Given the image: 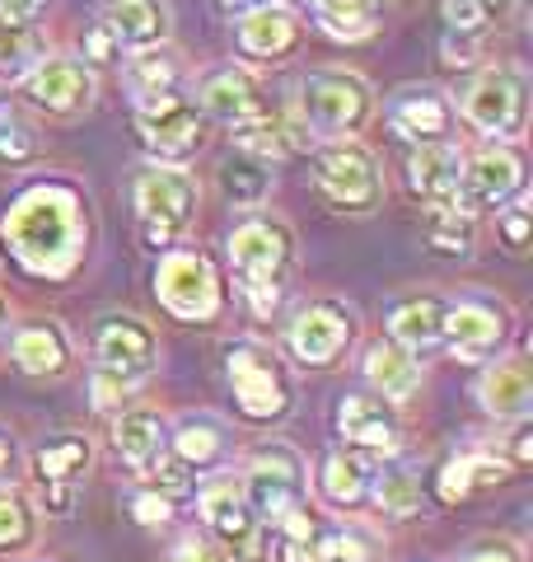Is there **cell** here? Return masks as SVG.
Returning <instances> with one entry per match:
<instances>
[{"label": "cell", "mask_w": 533, "mask_h": 562, "mask_svg": "<svg viewBox=\"0 0 533 562\" xmlns=\"http://www.w3.org/2000/svg\"><path fill=\"white\" fill-rule=\"evenodd\" d=\"M38 543V512L24 492L0 487V558L10 553H29Z\"/></svg>", "instance_id": "cell-39"}, {"label": "cell", "mask_w": 533, "mask_h": 562, "mask_svg": "<svg viewBox=\"0 0 533 562\" xmlns=\"http://www.w3.org/2000/svg\"><path fill=\"white\" fill-rule=\"evenodd\" d=\"M299 122L309 127V136L324 140H347L361 136L375 117V85H370L361 70L347 66H318L309 76H299V94H295Z\"/></svg>", "instance_id": "cell-4"}, {"label": "cell", "mask_w": 533, "mask_h": 562, "mask_svg": "<svg viewBox=\"0 0 533 562\" xmlns=\"http://www.w3.org/2000/svg\"><path fill=\"white\" fill-rule=\"evenodd\" d=\"M379 535L365 530V525H328V530L314 535V562H379Z\"/></svg>", "instance_id": "cell-37"}, {"label": "cell", "mask_w": 533, "mask_h": 562, "mask_svg": "<svg viewBox=\"0 0 533 562\" xmlns=\"http://www.w3.org/2000/svg\"><path fill=\"white\" fill-rule=\"evenodd\" d=\"M136 132L140 146L150 150V160L159 165H188L192 155L206 146V117L197 109V99H188L183 90L136 99Z\"/></svg>", "instance_id": "cell-11"}, {"label": "cell", "mask_w": 533, "mask_h": 562, "mask_svg": "<svg viewBox=\"0 0 533 562\" xmlns=\"http://www.w3.org/2000/svg\"><path fill=\"white\" fill-rule=\"evenodd\" d=\"M52 52L43 20H10L0 14V80H24Z\"/></svg>", "instance_id": "cell-35"}, {"label": "cell", "mask_w": 533, "mask_h": 562, "mask_svg": "<svg viewBox=\"0 0 533 562\" xmlns=\"http://www.w3.org/2000/svg\"><path fill=\"white\" fill-rule=\"evenodd\" d=\"M510 473H514V464L501 450H464L440 469L435 492H440V502H464V497H473V492L506 483Z\"/></svg>", "instance_id": "cell-32"}, {"label": "cell", "mask_w": 533, "mask_h": 562, "mask_svg": "<svg viewBox=\"0 0 533 562\" xmlns=\"http://www.w3.org/2000/svg\"><path fill=\"white\" fill-rule=\"evenodd\" d=\"M444 29H450V33H473V38H483L491 24L483 20V10H477L473 0H444Z\"/></svg>", "instance_id": "cell-47"}, {"label": "cell", "mask_w": 533, "mask_h": 562, "mask_svg": "<svg viewBox=\"0 0 533 562\" xmlns=\"http://www.w3.org/2000/svg\"><path fill=\"white\" fill-rule=\"evenodd\" d=\"M169 454L192 479H206L235 460V427L220 413H183L169 422Z\"/></svg>", "instance_id": "cell-20"}, {"label": "cell", "mask_w": 533, "mask_h": 562, "mask_svg": "<svg viewBox=\"0 0 533 562\" xmlns=\"http://www.w3.org/2000/svg\"><path fill=\"white\" fill-rule=\"evenodd\" d=\"M299 10L314 20V29H324L332 43H365L379 33V20L370 14L365 0H295Z\"/></svg>", "instance_id": "cell-36"}, {"label": "cell", "mask_w": 533, "mask_h": 562, "mask_svg": "<svg viewBox=\"0 0 533 562\" xmlns=\"http://www.w3.org/2000/svg\"><path fill=\"white\" fill-rule=\"evenodd\" d=\"M458 562H524V549L514 539H477Z\"/></svg>", "instance_id": "cell-48"}, {"label": "cell", "mask_w": 533, "mask_h": 562, "mask_svg": "<svg viewBox=\"0 0 533 562\" xmlns=\"http://www.w3.org/2000/svg\"><path fill=\"white\" fill-rule=\"evenodd\" d=\"M370 502H375L388 520H412V516H421V506H426L421 473L384 454V464H375V479H370Z\"/></svg>", "instance_id": "cell-34"}, {"label": "cell", "mask_w": 533, "mask_h": 562, "mask_svg": "<svg viewBox=\"0 0 533 562\" xmlns=\"http://www.w3.org/2000/svg\"><path fill=\"white\" fill-rule=\"evenodd\" d=\"M155 295L173 319L183 324H211L225 305V286L216 262L197 249H165L155 268Z\"/></svg>", "instance_id": "cell-10"}, {"label": "cell", "mask_w": 533, "mask_h": 562, "mask_svg": "<svg viewBox=\"0 0 533 562\" xmlns=\"http://www.w3.org/2000/svg\"><path fill=\"white\" fill-rule=\"evenodd\" d=\"M440 66L444 70H477V66H483V38L444 29V38H440Z\"/></svg>", "instance_id": "cell-42"}, {"label": "cell", "mask_w": 533, "mask_h": 562, "mask_svg": "<svg viewBox=\"0 0 533 562\" xmlns=\"http://www.w3.org/2000/svg\"><path fill=\"white\" fill-rule=\"evenodd\" d=\"M370 479H375V460L361 450H347L337 446L318 460V473H314V487L332 512H355L361 502H370Z\"/></svg>", "instance_id": "cell-25"}, {"label": "cell", "mask_w": 533, "mask_h": 562, "mask_svg": "<svg viewBox=\"0 0 533 562\" xmlns=\"http://www.w3.org/2000/svg\"><path fill=\"white\" fill-rule=\"evenodd\" d=\"M52 5L57 0H0V14H10V20H43Z\"/></svg>", "instance_id": "cell-50"}, {"label": "cell", "mask_w": 533, "mask_h": 562, "mask_svg": "<svg viewBox=\"0 0 533 562\" xmlns=\"http://www.w3.org/2000/svg\"><path fill=\"white\" fill-rule=\"evenodd\" d=\"M132 516H136L140 525H165V520L173 516L169 492H159V487H150V492H136V497H132Z\"/></svg>", "instance_id": "cell-49"}, {"label": "cell", "mask_w": 533, "mask_h": 562, "mask_svg": "<svg viewBox=\"0 0 533 562\" xmlns=\"http://www.w3.org/2000/svg\"><path fill=\"white\" fill-rule=\"evenodd\" d=\"M10 357H14V366H20L24 375L52 380V375H61L70 366V338H66V328L52 324V319L20 324L14 328V338H10Z\"/></svg>", "instance_id": "cell-30"}, {"label": "cell", "mask_w": 533, "mask_h": 562, "mask_svg": "<svg viewBox=\"0 0 533 562\" xmlns=\"http://www.w3.org/2000/svg\"><path fill=\"white\" fill-rule=\"evenodd\" d=\"M477 403L496 422H524L533 413V375L524 357H501L491 361L483 380H477Z\"/></svg>", "instance_id": "cell-26"}, {"label": "cell", "mask_w": 533, "mask_h": 562, "mask_svg": "<svg viewBox=\"0 0 533 562\" xmlns=\"http://www.w3.org/2000/svg\"><path fill=\"white\" fill-rule=\"evenodd\" d=\"M113 450L122 454L136 479H150V469L165 460L169 450V417L159 408H117V422H113Z\"/></svg>", "instance_id": "cell-23"}, {"label": "cell", "mask_w": 533, "mask_h": 562, "mask_svg": "<svg viewBox=\"0 0 533 562\" xmlns=\"http://www.w3.org/2000/svg\"><path fill=\"white\" fill-rule=\"evenodd\" d=\"M384 117L402 140L421 146V140H450L458 113H454V99L435 90V85H402V90L388 94Z\"/></svg>", "instance_id": "cell-21"}, {"label": "cell", "mask_w": 533, "mask_h": 562, "mask_svg": "<svg viewBox=\"0 0 533 562\" xmlns=\"http://www.w3.org/2000/svg\"><path fill=\"white\" fill-rule=\"evenodd\" d=\"M477 10H483V20L487 24H501V20H510V10L520 5V0H473Z\"/></svg>", "instance_id": "cell-52"}, {"label": "cell", "mask_w": 533, "mask_h": 562, "mask_svg": "<svg viewBox=\"0 0 533 562\" xmlns=\"http://www.w3.org/2000/svg\"><path fill=\"white\" fill-rule=\"evenodd\" d=\"M0 239L33 277H70L84 258V198L61 179L33 183L0 216Z\"/></svg>", "instance_id": "cell-1"}, {"label": "cell", "mask_w": 533, "mask_h": 562, "mask_svg": "<svg viewBox=\"0 0 533 562\" xmlns=\"http://www.w3.org/2000/svg\"><path fill=\"white\" fill-rule=\"evenodd\" d=\"M14 464H20V446H14V436L0 427V483H5L10 473H14Z\"/></svg>", "instance_id": "cell-51"}, {"label": "cell", "mask_w": 533, "mask_h": 562, "mask_svg": "<svg viewBox=\"0 0 533 562\" xmlns=\"http://www.w3.org/2000/svg\"><path fill=\"white\" fill-rule=\"evenodd\" d=\"M431 249L444 258H468L473 254V216L454 206H435L431 211Z\"/></svg>", "instance_id": "cell-40"}, {"label": "cell", "mask_w": 533, "mask_h": 562, "mask_svg": "<svg viewBox=\"0 0 533 562\" xmlns=\"http://www.w3.org/2000/svg\"><path fill=\"white\" fill-rule=\"evenodd\" d=\"M225 380L235 390L239 413L258 427H272L295 408V384L286 361L258 338H239L225 347Z\"/></svg>", "instance_id": "cell-6"}, {"label": "cell", "mask_w": 533, "mask_h": 562, "mask_svg": "<svg viewBox=\"0 0 533 562\" xmlns=\"http://www.w3.org/2000/svg\"><path fill=\"white\" fill-rule=\"evenodd\" d=\"M220 192L235 206L243 211H258L266 198H272V169H266L262 160H253V155L239 150V160H229L220 169Z\"/></svg>", "instance_id": "cell-38"}, {"label": "cell", "mask_w": 533, "mask_h": 562, "mask_svg": "<svg viewBox=\"0 0 533 562\" xmlns=\"http://www.w3.org/2000/svg\"><path fill=\"white\" fill-rule=\"evenodd\" d=\"M89 454L94 450H89V441L80 431H57V436H47V441L33 446L29 469L43 487L52 516H70V502H76V487L89 469Z\"/></svg>", "instance_id": "cell-18"}, {"label": "cell", "mask_w": 533, "mask_h": 562, "mask_svg": "<svg viewBox=\"0 0 533 562\" xmlns=\"http://www.w3.org/2000/svg\"><path fill=\"white\" fill-rule=\"evenodd\" d=\"M229 140H235L243 155H253V160L276 165V160H286V155L309 150L314 136H309V127L299 117H286V113L266 109L262 117H253V122H243V127L229 132Z\"/></svg>", "instance_id": "cell-27"}, {"label": "cell", "mask_w": 533, "mask_h": 562, "mask_svg": "<svg viewBox=\"0 0 533 562\" xmlns=\"http://www.w3.org/2000/svg\"><path fill=\"white\" fill-rule=\"evenodd\" d=\"M510 338V305L496 295H464L444 305L440 319V347L458 361H487Z\"/></svg>", "instance_id": "cell-16"}, {"label": "cell", "mask_w": 533, "mask_h": 562, "mask_svg": "<svg viewBox=\"0 0 533 562\" xmlns=\"http://www.w3.org/2000/svg\"><path fill=\"white\" fill-rule=\"evenodd\" d=\"M337 436H342L347 450H361V454H394L402 446V422H398V403L379 398L375 390L370 394H347L337 403Z\"/></svg>", "instance_id": "cell-19"}, {"label": "cell", "mask_w": 533, "mask_h": 562, "mask_svg": "<svg viewBox=\"0 0 533 562\" xmlns=\"http://www.w3.org/2000/svg\"><path fill=\"white\" fill-rule=\"evenodd\" d=\"M229 262H235L243 301L258 314H272L295 277V231L281 216L253 211L229 231Z\"/></svg>", "instance_id": "cell-2"}, {"label": "cell", "mask_w": 533, "mask_h": 562, "mask_svg": "<svg viewBox=\"0 0 533 562\" xmlns=\"http://www.w3.org/2000/svg\"><path fill=\"white\" fill-rule=\"evenodd\" d=\"M454 113L487 140H514L529 127V76L520 66H477L473 80L458 90Z\"/></svg>", "instance_id": "cell-7"}, {"label": "cell", "mask_w": 533, "mask_h": 562, "mask_svg": "<svg viewBox=\"0 0 533 562\" xmlns=\"http://www.w3.org/2000/svg\"><path fill=\"white\" fill-rule=\"evenodd\" d=\"M365 5H370V14H375V20L384 24L388 14H402V10H412L417 0H365Z\"/></svg>", "instance_id": "cell-53"}, {"label": "cell", "mask_w": 533, "mask_h": 562, "mask_svg": "<svg viewBox=\"0 0 533 562\" xmlns=\"http://www.w3.org/2000/svg\"><path fill=\"white\" fill-rule=\"evenodd\" d=\"M94 366L117 375V380H127L132 390H140L159 366L155 328L140 319V314H122V310L103 314L99 328H94Z\"/></svg>", "instance_id": "cell-14"}, {"label": "cell", "mask_w": 533, "mask_h": 562, "mask_svg": "<svg viewBox=\"0 0 533 562\" xmlns=\"http://www.w3.org/2000/svg\"><path fill=\"white\" fill-rule=\"evenodd\" d=\"M197 109H202V117L235 132V127H243V122L262 117L266 109H272V99H266L262 80L248 66L225 61V66H211L197 80Z\"/></svg>", "instance_id": "cell-17"}, {"label": "cell", "mask_w": 533, "mask_h": 562, "mask_svg": "<svg viewBox=\"0 0 533 562\" xmlns=\"http://www.w3.org/2000/svg\"><path fill=\"white\" fill-rule=\"evenodd\" d=\"M38 155V132L29 127L24 117H14V113H5L0 117V165H24V160H33Z\"/></svg>", "instance_id": "cell-41"}, {"label": "cell", "mask_w": 533, "mask_h": 562, "mask_svg": "<svg viewBox=\"0 0 533 562\" xmlns=\"http://www.w3.org/2000/svg\"><path fill=\"white\" fill-rule=\"evenodd\" d=\"M169 562H229V558L216 549V539H211L206 530H188L183 539L173 543Z\"/></svg>", "instance_id": "cell-46"}, {"label": "cell", "mask_w": 533, "mask_h": 562, "mask_svg": "<svg viewBox=\"0 0 533 562\" xmlns=\"http://www.w3.org/2000/svg\"><path fill=\"white\" fill-rule=\"evenodd\" d=\"M229 14H248V10H262V5H281V0H220Z\"/></svg>", "instance_id": "cell-54"}, {"label": "cell", "mask_w": 533, "mask_h": 562, "mask_svg": "<svg viewBox=\"0 0 533 562\" xmlns=\"http://www.w3.org/2000/svg\"><path fill=\"white\" fill-rule=\"evenodd\" d=\"M235 43L248 61H286L299 52V43H305V20L281 0V5H262V10H248L239 14V29H235Z\"/></svg>", "instance_id": "cell-22"}, {"label": "cell", "mask_w": 533, "mask_h": 562, "mask_svg": "<svg viewBox=\"0 0 533 562\" xmlns=\"http://www.w3.org/2000/svg\"><path fill=\"white\" fill-rule=\"evenodd\" d=\"M20 94L33 113H47V117H80L94 109V94H99V80L80 57H47L29 70L20 80Z\"/></svg>", "instance_id": "cell-15"}, {"label": "cell", "mask_w": 533, "mask_h": 562, "mask_svg": "<svg viewBox=\"0 0 533 562\" xmlns=\"http://www.w3.org/2000/svg\"><path fill=\"white\" fill-rule=\"evenodd\" d=\"M103 24L113 29L122 52L169 43V33H173L169 0H103Z\"/></svg>", "instance_id": "cell-28"}, {"label": "cell", "mask_w": 533, "mask_h": 562, "mask_svg": "<svg viewBox=\"0 0 533 562\" xmlns=\"http://www.w3.org/2000/svg\"><path fill=\"white\" fill-rule=\"evenodd\" d=\"M529 221H533V216H529V206H524L520 198L496 211V231H501V239H506L510 254H524V249H529Z\"/></svg>", "instance_id": "cell-44"}, {"label": "cell", "mask_w": 533, "mask_h": 562, "mask_svg": "<svg viewBox=\"0 0 533 562\" xmlns=\"http://www.w3.org/2000/svg\"><path fill=\"white\" fill-rule=\"evenodd\" d=\"M458 169H464V150L450 140H421L407 155V188L417 192L426 206H454L458 192Z\"/></svg>", "instance_id": "cell-24"}, {"label": "cell", "mask_w": 533, "mask_h": 562, "mask_svg": "<svg viewBox=\"0 0 533 562\" xmlns=\"http://www.w3.org/2000/svg\"><path fill=\"white\" fill-rule=\"evenodd\" d=\"M351 338H355V310L347 301H337V295H318V301H309L291 319L286 351L299 366H309V371H328L351 347Z\"/></svg>", "instance_id": "cell-13"}, {"label": "cell", "mask_w": 533, "mask_h": 562, "mask_svg": "<svg viewBox=\"0 0 533 562\" xmlns=\"http://www.w3.org/2000/svg\"><path fill=\"white\" fill-rule=\"evenodd\" d=\"M520 192H524V160H520V150L506 146V140H491L487 150L464 155L454 211H464V216H483V211L510 206Z\"/></svg>", "instance_id": "cell-12"}, {"label": "cell", "mask_w": 533, "mask_h": 562, "mask_svg": "<svg viewBox=\"0 0 533 562\" xmlns=\"http://www.w3.org/2000/svg\"><path fill=\"white\" fill-rule=\"evenodd\" d=\"M132 202H136V225H140V244L155 254L178 249L183 235L197 221L202 206V183L188 165H159L150 160L136 173L132 183Z\"/></svg>", "instance_id": "cell-3"}, {"label": "cell", "mask_w": 533, "mask_h": 562, "mask_svg": "<svg viewBox=\"0 0 533 562\" xmlns=\"http://www.w3.org/2000/svg\"><path fill=\"white\" fill-rule=\"evenodd\" d=\"M80 61L89 70H94V66H122V43L113 38V29L103 24V20L80 38Z\"/></svg>", "instance_id": "cell-43"}, {"label": "cell", "mask_w": 533, "mask_h": 562, "mask_svg": "<svg viewBox=\"0 0 533 562\" xmlns=\"http://www.w3.org/2000/svg\"><path fill=\"white\" fill-rule=\"evenodd\" d=\"M5 338H10V301L0 295V347H5Z\"/></svg>", "instance_id": "cell-55"}, {"label": "cell", "mask_w": 533, "mask_h": 562, "mask_svg": "<svg viewBox=\"0 0 533 562\" xmlns=\"http://www.w3.org/2000/svg\"><path fill=\"white\" fill-rule=\"evenodd\" d=\"M197 516H202V530L216 539V549L229 562H266L272 558V549H266V525L253 516V506L243 497V479L229 464L202 479Z\"/></svg>", "instance_id": "cell-5"}, {"label": "cell", "mask_w": 533, "mask_h": 562, "mask_svg": "<svg viewBox=\"0 0 533 562\" xmlns=\"http://www.w3.org/2000/svg\"><path fill=\"white\" fill-rule=\"evenodd\" d=\"M239 479H243L248 506H253V516L266 530H272L281 516H291L295 506L309 502V464H305V454L286 441H262L248 454Z\"/></svg>", "instance_id": "cell-9"}, {"label": "cell", "mask_w": 533, "mask_h": 562, "mask_svg": "<svg viewBox=\"0 0 533 562\" xmlns=\"http://www.w3.org/2000/svg\"><path fill=\"white\" fill-rule=\"evenodd\" d=\"M122 80H127V90H132V103L136 99H155V94L183 90L188 61H183V52H178L173 43H155V47L132 52L127 66H122Z\"/></svg>", "instance_id": "cell-31"}, {"label": "cell", "mask_w": 533, "mask_h": 562, "mask_svg": "<svg viewBox=\"0 0 533 562\" xmlns=\"http://www.w3.org/2000/svg\"><path fill=\"white\" fill-rule=\"evenodd\" d=\"M314 188L332 211L370 216V211L384 202V169L375 160V150L361 146L355 136L328 140V146L314 155Z\"/></svg>", "instance_id": "cell-8"}, {"label": "cell", "mask_w": 533, "mask_h": 562, "mask_svg": "<svg viewBox=\"0 0 533 562\" xmlns=\"http://www.w3.org/2000/svg\"><path fill=\"white\" fill-rule=\"evenodd\" d=\"M89 394H94V408L99 413H117L136 390H132L127 380H117V375H109V371H99V366H94V371H89Z\"/></svg>", "instance_id": "cell-45"}, {"label": "cell", "mask_w": 533, "mask_h": 562, "mask_svg": "<svg viewBox=\"0 0 533 562\" xmlns=\"http://www.w3.org/2000/svg\"><path fill=\"white\" fill-rule=\"evenodd\" d=\"M440 319H444V301L440 295H407L388 314V338L412 357H426L431 347H440Z\"/></svg>", "instance_id": "cell-33"}, {"label": "cell", "mask_w": 533, "mask_h": 562, "mask_svg": "<svg viewBox=\"0 0 533 562\" xmlns=\"http://www.w3.org/2000/svg\"><path fill=\"white\" fill-rule=\"evenodd\" d=\"M365 384L375 390L379 398L388 403H407L412 394H421V361L412 357V351H402L394 338H379L365 347Z\"/></svg>", "instance_id": "cell-29"}]
</instances>
